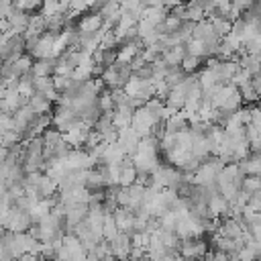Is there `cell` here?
I'll return each mask as SVG.
<instances>
[{
	"mask_svg": "<svg viewBox=\"0 0 261 261\" xmlns=\"http://www.w3.org/2000/svg\"><path fill=\"white\" fill-rule=\"evenodd\" d=\"M104 27V16L100 12H92V14H86L82 16V20L77 22V31L82 35H94L98 31H102Z\"/></svg>",
	"mask_w": 261,
	"mask_h": 261,
	"instance_id": "5b68a950",
	"label": "cell"
},
{
	"mask_svg": "<svg viewBox=\"0 0 261 261\" xmlns=\"http://www.w3.org/2000/svg\"><path fill=\"white\" fill-rule=\"evenodd\" d=\"M184 47H186V53H188V55H196V57H202V59L208 55V49H206L204 41H200V39H196V37L188 39V41L184 43Z\"/></svg>",
	"mask_w": 261,
	"mask_h": 261,
	"instance_id": "4fadbf2b",
	"label": "cell"
},
{
	"mask_svg": "<svg viewBox=\"0 0 261 261\" xmlns=\"http://www.w3.org/2000/svg\"><path fill=\"white\" fill-rule=\"evenodd\" d=\"M249 110H251V124L259 126V124H261V108H259L257 104H251Z\"/></svg>",
	"mask_w": 261,
	"mask_h": 261,
	"instance_id": "d6986e66",
	"label": "cell"
},
{
	"mask_svg": "<svg viewBox=\"0 0 261 261\" xmlns=\"http://www.w3.org/2000/svg\"><path fill=\"white\" fill-rule=\"evenodd\" d=\"M159 122H161L159 116H157L155 112H151L149 108H145V106L135 108L133 118H130V126L135 128V133H137L139 137H147V135H151V130H153Z\"/></svg>",
	"mask_w": 261,
	"mask_h": 261,
	"instance_id": "6da1fadb",
	"label": "cell"
},
{
	"mask_svg": "<svg viewBox=\"0 0 261 261\" xmlns=\"http://www.w3.org/2000/svg\"><path fill=\"white\" fill-rule=\"evenodd\" d=\"M177 253L186 259V261H196V259H204L208 255V243L202 239H181Z\"/></svg>",
	"mask_w": 261,
	"mask_h": 261,
	"instance_id": "7a4b0ae2",
	"label": "cell"
},
{
	"mask_svg": "<svg viewBox=\"0 0 261 261\" xmlns=\"http://www.w3.org/2000/svg\"><path fill=\"white\" fill-rule=\"evenodd\" d=\"M39 6H43V0H16V8H20L24 12L37 10Z\"/></svg>",
	"mask_w": 261,
	"mask_h": 261,
	"instance_id": "ac0fdd59",
	"label": "cell"
},
{
	"mask_svg": "<svg viewBox=\"0 0 261 261\" xmlns=\"http://www.w3.org/2000/svg\"><path fill=\"white\" fill-rule=\"evenodd\" d=\"M241 190L247 194H255L257 190H261V175H253V173L245 175L241 181Z\"/></svg>",
	"mask_w": 261,
	"mask_h": 261,
	"instance_id": "5bb4252c",
	"label": "cell"
},
{
	"mask_svg": "<svg viewBox=\"0 0 261 261\" xmlns=\"http://www.w3.org/2000/svg\"><path fill=\"white\" fill-rule=\"evenodd\" d=\"M163 128L167 130V133H179V130H186V128H190V122H188V116H186V112L184 110H177V112H173L165 122H163Z\"/></svg>",
	"mask_w": 261,
	"mask_h": 261,
	"instance_id": "52a82bcc",
	"label": "cell"
},
{
	"mask_svg": "<svg viewBox=\"0 0 261 261\" xmlns=\"http://www.w3.org/2000/svg\"><path fill=\"white\" fill-rule=\"evenodd\" d=\"M57 190H59V186H57V181L53 177H49L47 173L39 177V181H37V194H39V198H51V196H55Z\"/></svg>",
	"mask_w": 261,
	"mask_h": 261,
	"instance_id": "9c48e42d",
	"label": "cell"
},
{
	"mask_svg": "<svg viewBox=\"0 0 261 261\" xmlns=\"http://www.w3.org/2000/svg\"><path fill=\"white\" fill-rule=\"evenodd\" d=\"M29 106L33 108V112H35V114H47V112H49V108H51V100H47L43 94L35 92V94L29 98Z\"/></svg>",
	"mask_w": 261,
	"mask_h": 261,
	"instance_id": "7c38bea8",
	"label": "cell"
},
{
	"mask_svg": "<svg viewBox=\"0 0 261 261\" xmlns=\"http://www.w3.org/2000/svg\"><path fill=\"white\" fill-rule=\"evenodd\" d=\"M118 234V226L114 222V214L110 210L104 212V222H102V239L104 241H112Z\"/></svg>",
	"mask_w": 261,
	"mask_h": 261,
	"instance_id": "8fae6325",
	"label": "cell"
},
{
	"mask_svg": "<svg viewBox=\"0 0 261 261\" xmlns=\"http://www.w3.org/2000/svg\"><path fill=\"white\" fill-rule=\"evenodd\" d=\"M110 243V253L118 259V261H126L128 259V255H130V234L128 232H122V230H118V234L112 239V241H108Z\"/></svg>",
	"mask_w": 261,
	"mask_h": 261,
	"instance_id": "277c9868",
	"label": "cell"
},
{
	"mask_svg": "<svg viewBox=\"0 0 261 261\" xmlns=\"http://www.w3.org/2000/svg\"><path fill=\"white\" fill-rule=\"evenodd\" d=\"M186 57V47L184 45H175V47H169L163 55H161V59L165 61V65L167 67H179V63H181V59Z\"/></svg>",
	"mask_w": 261,
	"mask_h": 261,
	"instance_id": "ba28073f",
	"label": "cell"
},
{
	"mask_svg": "<svg viewBox=\"0 0 261 261\" xmlns=\"http://www.w3.org/2000/svg\"><path fill=\"white\" fill-rule=\"evenodd\" d=\"M237 90H239L243 102H247V104H257V102H259V94H257V90L251 86V82L245 84V86H241V88H237Z\"/></svg>",
	"mask_w": 261,
	"mask_h": 261,
	"instance_id": "2e32d148",
	"label": "cell"
},
{
	"mask_svg": "<svg viewBox=\"0 0 261 261\" xmlns=\"http://www.w3.org/2000/svg\"><path fill=\"white\" fill-rule=\"evenodd\" d=\"M200 63H202V57H196V55H188L186 53V57L181 59L179 67H181L184 73H196L198 67H200Z\"/></svg>",
	"mask_w": 261,
	"mask_h": 261,
	"instance_id": "9a60e30c",
	"label": "cell"
},
{
	"mask_svg": "<svg viewBox=\"0 0 261 261\" xmlns=\"http://www.w3.org/2000/svg\"><path fill=\"white\" fill-rule=\"evenodd\" d=\"M0 77H2V59H0Z\"/></svg>",
	"mask_w": 261,
	"mask_h": 261,
	"instance_id": "7402d4cb",
	"label": "cell"
},
{
	"mask_svg": "<svg viewBox=\"0 0 261 261\" xmlns=\"http://www.w3.org/2000/svg\"><path fill=\"white\" fill-rule=\"evenodd\" d=\"M4 94H6V84H4V80H0V100L4 98Z\"/></svg>",
	"mask_w": 261,
	"mask_h": 261,
	"instance_id": "44dd1931",
	"label": "cell"
},
{
	"mask_svg": "<svg viewBox=\"0 0 261 261\" xmlns=\"http://www.w3.org/2000/svg\"><path fill=\"white\" fill-rule=\"evenodd\" d=\"M53 67H55V59H37L33 61V67H31V75L33 77H43V75H51L53 73Z\"/></svg>",
	"mask_w": 261,
	"mask_h": 261,
	"instance_id": "30bf717a",
	"label": "cell"
},
{
	"mask_svg": "<svg viewBox=\"0 0 261 261\" xmlns=\"http://www.w3.org/2000/svg\"><path fill=\"white\" fill-rule=\"evenodd\" d=\"M14 261H47L43 255H35V253H22L18 259H14Z\"/></svg>",
	"mask_w": 261,
	"mask_h": 261,
	"instance_id": "ffe728a7",
	"label": "cell"
},
{
	"mask_svg": "<svg viewBox=\"0 0 261 261\" xmlns=\"http://www.w3.org/2000/svg\"><path fill=\"white\" fill-rule=\"evenodd\" d=\"M51 80H53V88H55L59 94L67 92V90H69V86L73 84L71 75H51Z\"/></svg>",
	"mask_w": 261,
	"mask_h": 261,
	"instance_id": "e0dca14e",
	"label": "cell"
},
{
	"mask_svg": "<svg viewBox=\"0 0 261 261\" xmlns=\"http://www.w3.org/2000/svg\"><path fill=\"white\" fill-rule=\"evenodd\" d=\"M112 214H114V222H116L118 230H122V232H128V234H133V222H135V212H133V210H128V208L116 206V210H114Z\"/></svg>",
	"mask_w": 261,
	"mask_h": 261,
	"instance_id": "8992f818",
	"label": "cell"
},
{
	"mask_svg": "<svg viewBox=\"0 0 261 261\" xmlns=\"http://www.w3.org/2000/svg\"><path fill=\"white\" fill-rule=\"evenodd\" d=\"M31 224H33V218H31L29 210H27V208H20V206H16V204H12L4 228H8L10 232H27Z\"/></svg>",
	"mask_w": 261,
	"mask_h": 261,
	"instance_id": "3957f363",
	"label": "cell"
}]
</instances>
